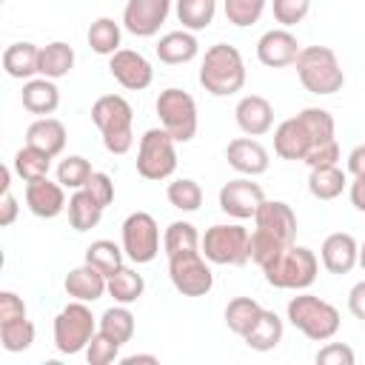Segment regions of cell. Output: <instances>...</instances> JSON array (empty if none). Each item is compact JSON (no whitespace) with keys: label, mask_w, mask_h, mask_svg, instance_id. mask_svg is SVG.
<instances>
[{"label":"cell","mask_w":365,"mask_h":365,"mask_svg":"<svg viewBox=\"0 0 365 365\" xmlns=\"http://www.w3.org/2000/svg\"><path fill=\"white\" fill-rule=\"evenodd\" d=\"M282 319L274 314V311H268V308H262V314H259V319L251 325V331L242 336L245 339V345L251 348V351H259V354H265V351H274L279 342H282Z\"/></svg>","instance_id":"cell-28"},{"label":"cell","mask_w":365,"mask_h":365,"mask_svg":"<svg viewBox=\"0 0 365 365\" xmlns=\"http://www.w3.org/2000/svg\"><path fill=\"white\" fill-rule=\"evenodd\" d=\"M348 311L365 322V279H359L351 291H348Z\"/></svg>","instance_id":"cell-52"},{"label":"cell","mask_w":365,"mask_h":365,"mask_svg":"<svg viewBox=\"0 0 365 365\" xmlns=\"http://www.w3.org/2000/svg\"><path fill=\"white\" fill-rule=\"evenodd\" d=\"M91 174H94L91 163H88L86 157H80V154H68V157L60 160V165H57V182H60L63 188H71V191L83 188Z\"/></svg>","instance_id":"cell-41"},{"label":"cell","mask_w":365,"mask_h":365,"mask_svg":"<svg viewBox=\"0 0 365 365\" xmlns=\"http://www.w3.org/2000/svg\"><path fill=\"white\" fill-rule=\"evenodd\" d=\"M31 342H34V322H31L29 317L0 322V345H3L9 354L26 351V348H31Z\"/></svg>","instance_id":"cell-40"},{"label":"cell","mask_w":365,"mask_h":365,"mask_svg":"<svg viewBox=\"0 0 365 365\" xmlns=\"http://www.w3.org/2000/svg\"><path fill=\"white\" fill-rule=\"evenodd\" d=\"M66 140H68L66 125H63L57 117H37V120L26 128V145L40 148V151H46L48 157L63 154Z\"/></svg>","instance_id":"cell-25"},{"label":"cell","mask_w":365,"mask_h":365,"mask_svg":"<svg viewBox=\"0 0 365 365\" xmlns=\"http://www.w3.org/2000/svg\"><path fill=\"white\" fill-rule=\"evenodd\" d=\"M245 77V60L237 46L214 43L211 48H205V57L200 63V86L211 97H231L242 91Z\"/></svg>","instance_id":"cell-1"},{"label":"cell","mask_w":365,"mask_h":365,"mask_svg":"<svg viewBox=\"0 0 365 365\" xmlns=\"http://www.w3.org/2000/svg\"><path fill=\"white\" fill-rule=\"evenodd\" d=\"M17 211H20V205H17V197L11 194V188L3 191V197H0V225L9 228L17 220Z\"/></svg>","instance_id":"cell-51"},{"label":"cell","mask_w":365,"mask_h":365,"mask_svg":"<svg viewBox=\"0 0 365 365\" xmlns=\"http://www.w3.org/2000/svg\"><path fill=\"white\" fill-rule=\"evenodd\" d=\"M123 245H117L114 240H94L86 248V262H91L94 268H100L106 277H111L117 268H123Z\"/></svg>","instance_id":"cell-38"},{"label":"cell","mask_w":365,"mask_h":365,"mask_svg":"<svg viewBox=\"0 0 365 365\" xmlns=\"http://www.w3.org/2000/svg\"><path fill=\"white\" fill-rule=\"evenodd\" d=\"M174 0H125L123 26L134 37H154L168 20Z\"/></svg>","instance_id":"cell-13"},{"label":"cell","mask_w":365,"mask_h":365,"mask_svg":"<svg viewBox=\"0 0 365 365\" xmlns=\"http://www.w3.org/2000/svg\"><path fill=\"white\" fill-rule=\"evenodd\" d=\"M348 197H351V205L365 214V174H356L348 182Z\"/></svg>","instance_id":"cell-53"},{"label":"cell","mask_w":365,"mask_h":365,"mask_svg":"<svg viewBox=\"0 0 365 365\" xmlns=\"http://www.w3.org/2000/svg\"><path fill=\"white\" fill-rule=\"evenodd\" d=\"M63 288L71 299H80V302H97L103 294H108V277L94 268L91 262H83L77 268H71L63 279Z\"/></svg>","instance_id":"cell-22"},{"label":"cell","mask_w":365,"mask_h":365,"mask_svg":"<svg viewBox=\"0 0 365 365\" xmlns=\"http://www.w3.org/2000/svg\"><path fill=\"white\" fill-rule=\"evenodd\" d=\"M254 225L274 234L282 245H294L297 240V214L282 200H265L254 214Z\"/></svg>","instance_id":"cell-18"},{"label":"cell","mask_w":365,"mask_h":365,"mask_svg":"<svg viewBox=\"0 0 365 365\" xmlns=\"http://www.w3.org/2000/svg\"><path fill=\"white\" fill-rule=\"evenodd\" d=\"M265 202V191L254 177H234L220 188V208L234 220H254L257 208Z\"/></svg>","instance_id":"cell-12"},{"label":"cell","mask_w":365,"mask_h":365,"mask_svg":"<svg viewBox=\"0 0 365 365\" xmlns=\"http://www.w3.org/2000/svg\"><path fill=\"white\" fill-rule=\"evenodd\" d=\"M339 143L336 140H328V143H319L314 145L308 154H305V165L308 168H325V165H339Z\"/></svg>","instance_id":"cell-48"},{"label":"cell","mask_w":365,"mask_h":365,"mask_svg":"<svg viewBox=\"0 0 365 365\" xmlns=\"http://www.w3.org/2000/svg\"><path fill=\"white\" fill-rule=\"evenodd\" d=\"M37 60H40V46L29 43V40H20V43H11L6 51H3V71L11 77V80H31L37 74Z\"/></svg>","instance_id":"cell-26"},{"label":"cell","mask_w":365,"mask_h":365,"mask_svg":"<svg viewBox=\"0 0 365 365\" xmlns=\"http://www.w3.org/2000/svg\"><path fill=\"white\" fill-rule=\"evenodd\" d=\"M265 6H268V0H225V3H222L225 20H228L231 26H237V29L254 26V23L262 17Z\"/></svg>","instance_id":"cell-42"},{"label":"cell","mask_w":365,"mask_h":365,"mask_svg":"<svg viewBox=\"0 0 365 365\" xmlns=\"http://www.w3.org/2000/svg\"><path fill=\"white\" fill-rule=\"evenodd\" d=\"M297 117L305 123L308 134L314 137V145L334 140V131H336V125H334V117H331V111H325V108H317V106H308V108H302Z\"/></svg>","instance_id":"cell-43"},{"label":"cell","mask_w":365,"mask_h":365,"mask_svg":"<svg viewBox=\"0 0 365 365\" xmlns=\"http://www.w3.org/2000/svg\"><path fill=\"white\" fill-rule=\"evenodd\" d=\"M91 120L103 134L108 154H128L134 145V108L123 94H103L91 106Z\"/></svg>","instance_id":"cell-2"},{"label":"cell","mask_w":365,"mask_h":365,"mask_svg":"<svg viewBox=\"0 0 365 365\" xmlns=\"http://www.w3.org/2000/svg\"><path fill=\"white\" fill-rule=\"evenodd\" d=\"M165 197H168V202H171L177 211H185V214H191V211H197V208L202 205V188H200V182L191 180V177L171 180L168 188H165Z\"/></svg>","instance_id":"cell-39"},{"label":"cell","mask_w":365,"mask_h":365,"mask_svg":"<svg viewBox=\"0 0 365 365\" xmlns=\"http://www.w3.org/2000/svg\"><path fill=\"white\" fill-rule=\"evenodd\" d=\"M271 11H274V20L282 29H291V26H297L308 17L311 0H271Z\"/></svg>","instance_id":"cell-45"},{"label":"cell","mask_w":365,"mask_h":365,"mask_svg":"<svg viewBox=\"0 0 365 365\" xmlns=\"http://www.w3.org/2000/svg\"><path fill=\"white\" fill-rule=\"evenodd\" d=\"M86 40H88L91 51L111 57L114 51H120L123 29H120V23H117V20H111V17H97V20L88 26V34H86Z\"/></svg>","instance_id":"cell-35"},{"label":"cell","mask_w":365,"mask_h":365,"mask_svg":"<svg viewBox=\"0 0 365 365\" xmlns=\"http://www.w3.org/2000/svg\"><path fill=\"white\" fill-rule=\"evenodd\" d=\"M234 120L245 137H262L274 128V106L262 94H245L234 108Z\"/></svg>","instance_id":"cell-20"},{"label":"cell","mask_w":365,"mask_h":365,"mask_svg":"<svg viewBox=\"0 0 365 365\" xmlns=\"http://www.w3.org/2000/svg\"><path fill=\"white\" fill-rule=\"evenodd\" d=\"M317 365H354L356 362V354L351 345L345 342H328L317 351Z\"/></svg>","instance_id":"cell-47"},{"label":"cell","mask_w":365,"mask_h":365,"mask_svg":"<svg viewBox=\"0 0 365 365\" xmlns=\"http://www.w3.org/2000/svg\"><path fill=\"white\" fill-rule=\"evenodd\" d=\"M319 259H322V268L328 274H351L359 265V242L345 231L328 234L322 240Z\"/></svg>","instance_id":"cell-19"},{"label":"cell","mask_w":365,"mask_h":365,"mask_svg":"<svg viewBox=\"0 0 365 365\" xmlns=\"http://www.w3.org/2000/svg\"><path fill=\"white\" fill-rule=\"evenodd\" d=\"M143 291H145L143 274H137V271L128 268V265L117 268V271L108 277V297H111L114 302H120V305L137 302V299L143 297Z\"/></svg>","instance_id":"cell-32"},{"label":"cell","mask_w":365,"mask_h":365,"mask_svg":"<svg viewBox=\"0 0 365 365\" xmlns=\"http://www.w3.org/2000/svg\"><path fill=\"white\" fill-rule=\"evenodd\" d=\"M282 248H288V245H282L274 234H268V231H262V228H254L251 237H248V257H251V262H257L259 268H265Z\"/></svg>","instance_id":"cell-44"},{"label":"cell","mask_w":365,"mask_h":365,"mask_svg":"<svg viewBox=\"0 0 365 365\" xmlns=\"http://www.w3.org/2000/svg\"><path fill=\"white\" fill-rule=\"evenodd\" d=\"M86 359H88V365H108V362L120 359V342H114L111 336L97 331L91 336V342L86 345Z\"/></svg>","instance_id":"cell-46"},{"label":"cell","mask_w":365,"mask_h":365,"mask_svg":"<svg viewBox=\"0 0 365 365\" xmlns=\"http://www.w3.org/2000/svg\"><path fill=\"white\" fill-rule=\"evenodd\" d=\"M66 205H68V200H66V188L60 182H51L48 177L26 182V208L34 217L54 220L57 214L66 211Z\"/></svg>","instance_id":"cell-17"},{"label":"cell","mask_w":365,"mask_h":365,"mask_svg":"<svg viewBox=\"0 0 365 365\" xmlns=\"http://www.w3.org/2000/svg\"><path fill=\"white\" fill-rule=\"evenodd\" d=\"M200 240L202 237L197 234V228L191 222L177 220L163 234V251H165V257H174V254H182V251H197L200 248Z\"/></svg>","instance_id":"cell-37"},{"label":"cell","mask_w":365,"mask_h":365,"mask_svg":"<svg viewBox=\"0 0 365 365\" xmlns=\"http://www.w3.org/2000/svg\"><path fill=\"white\" fill-rule=\"evenodd\" d=\"M174 11H177V20L182 23V29L197 34L214 23L217 0H177Z\"/></svg>","instance_id":"cell-34"},{"label":"cell","mask_w":365,"mask_h":365,"mask_svg":"<svg viewBox=\"0 0 365 365\" xmlns=\"http://www.w3.org/2000/svg\"><path fill=\"white\" fill-rule=\"evenodd\" d=\"M348 188V171L339 165H325V168H311L308 177V191L317 200H336Z\"/></svg>","instance_id":"cell-30"},{"label":"cell","mask_w":365,"mask_h":365,"mask_svg":"<svg viewBox=\"0 0 365 365\" xmlns=\"http://www.w3.org/2000/svg\"><path fill=\"white\" fill-rule=\"evenodd\" d=\"M97 334V319L88 308V302L71 299L57 317H54V348L60 354H80Z\"/></svg>","instance_id":"cell-8"},{"label":"cell","mask_w":365,"mask_h":365,"mask_svg":"<svg viewBox=\"0 0 365 365\" xmlns=\"http://www.w3.org/2000/svg\"><path fill=\"white\" fill-rule=\"evenodd\" d=\"M160 63L165 66H182V63H191L197 54H200V40L194 31L188 29H177V31H168L160 37V43L154 46Z\"/></svg>","instance_id":"cell-24"},{"label":"cell","mask_w":365,"mask_h":365,"mask_svg":"<svg viewBox=\"0 0 365 365\" xmlns=\"http://www.w3.org/2000/svg\"><path fill=\"white\" fill-rule=\"evenodd\" d=\"M259 314H262V305L254 297H234L225 305V325L237 336H245L251 331V325L259 319Z\"/></svg>","instance_id":"cell-33"},{"label":"cell","mask_w":365,"mask_h":365,"mask_svg":"<svg viewBox=\"0 0 365 365\" xmlns=\"http://www.w3.org/2000/svg\"><path fill=\"white\" fill-rule=\"evenodd\" d=\"M66 211H68V222H71V228L83 234V231H91V228L100 222V217H103L106 208H103L86 188H77V191L68 197Z\"/></svg>","instance_id":"cell-29"},{"label":"cell","mask_w":365,"mask_h":365,"mask_svg":"<svg viewBox=\"0 0 365 365\" xmlns=\"http://www.w3.org/2000/svg\"><path fill=\"white\" fill-rule=\"evenodd\" d=\"M157 117H160V125L177 140V143H191L197 137V125H200V114H197V103L188 91L171 86V88H163L157 94Z\"/></svg>","instance_id":"cell-7"},{"label":"cell","mask_w":365,"mask_h":365,"mask_svg":"<svg viewBox=\"0 0 365 365\" xmlns=\"http://www.w3.org/2000/svg\"><path fill=\"white\" fill-rule=\"evenodd\" d=\"M285 314H288V322L299 334H305L308 339H314V342L334 339L336 331H339V322H342L339 319V311L328 299H319V297H314L308 291H299L297 297H291Z\"/></svg>","instance_id":"cell-4"},{"label":"cell","mask_w":365,"mask_h":365,"mask_svg":"<svg viewBox=\"0 0 365 365\" xmlns=\"http://www.w3.org/2000/svg\"><path fill=\"white\" fill-rule=\"evenodd\" d=\"M134 165H137V174L143 180H151V182L168 180L177 171V140L163 125L160 128H148L140 137Z\"/></svg>","instance_id":"cell-6"},{"label":"cell","mask_w":365,"mask_h":365,"mask_svg":"<svg viewBox=\"0 0 365 365\" xmlns=\"http://www.w3.org/2000/svg\"><path fill=\"white\" fill-rule=\"evenodd\" d=\"M359 268L365 271V242H359Z\"/></svg>","instance_id":"cell-56"},{"label":"cell","mask_w":365,"mask_h":365,"mask_svg":"<svg viewBox=\"0 0 365 365\" xmlns=\"http://www.w3.org/2000/svg\"><path fill=\"white\" fill-rule=\"evenodd\" d=\"M120 245L125 251V257L137 265H145L151 259H157L160 254V228L157 220L148 211H134L123 220L120 228Z\"/></svg>","instance_id":"cell-10"},{"label":"cell","mask_w":365,"mask_h":365,"mask_svg":"<svg viewBox=\"0 0 365 365\" xmlns=\"http://www.w3.org/2000/svg\"><path fill=\"white\" fill-rule=\"evenodd\" d=\"M26 317V302L14 291H0V322Z\"/></svg>","instance_id":"cell-50"},{"label":"cell","mask_w":365,"mask_h":365,"mask_svg":"<svg viewBox=\"0 0 365 365\" xmlns=\"http://www.w3.org/2000/svg\"><path fill=\"white\" fill-rule=\"evenodd\" d=\"M20 103L29 114H37V117H51L60 106V88L54 80L48 77H31L23 83V91H20Z\"/></svg>","instance_id":"cell-23"},{"label":"cell","mask_w":365,"mask_h":365,"mask_svg":"<svg viewBox=\"0 0 365 365\" xmlns=\"http://www.w3.org/2000/svg\"><path fill=\"white\" fill-rule=\"evenodd\" d=\"M74 68V48L63 40L40 46V60H37V74L48 80H60Z\"/></svg>","instance_id":"cell-27"},{"label":"cell","mask_w":365,"mask_h":365,"mask_svg":"<svg viewBox=\"0 0 365 365\" xmlns=\"http://www.w3.org/2000/svg\"><path fill=\"white\" fill-rule=\"evenodd\" d=\"M248 228L242 225H211L202 240H200V251L208 262L214 265H245L251 257H248Z\"/></svg>","instance_id":"cell-9"},{"label":"cell","mask_w":365,"mask_h":365,"mask_svg":"<svg viewBox=\"0 0 365 365\" xmlns=\"http://www.w3.org/2000/svg\"><path fill=\"white\" fill-rule=\"evenodd\" d=\"M51 160H54V157H48L46 151L31 148V145H23V148L14 154L11 168H14V174H17L23 182H31V180L48 177V171H51Z\"/></svg>","instance_id":"cell-36"},{"label":"cell","mask_w":365,"mask_h":365,"mask_svg":"<svg viewBox=\"0 0 365 365\" xmlns=\"http://www.w3.org/2000/svg\"><path fill=\"white\" fill-rule=\"evenodd\" d=\"M123 365H137V362H148V365H157L160 359L154 354H131V356H120Z\"/></svg>","instance_id":"cell-55"},{"label":"cell","mask_w":365,"mask_h":365,"mask_svg":"<svg viewBox=\"0 0 365 365\" xmlns=\"http://www.w3.org/2000/svg\"><path fill=\"white\" fill-rule=\"evenodd\" d=\"M134 328H137V319H134V314L128 311V305H111V308H106L103 311V317L97 319V331H103L106 336H111L114 342H120V345H125V342H131V336H134Z\"/></svg>","instance_id":"cell-31"},{"label":"cell","mask_w":365,"mask_h":365,"mask_svg":"<svg viewBox=\"0 0 365 365\" xmlns=\"http://www.w3.org/2000/svg\"><path fill=\"white\" fill-rule=\"evenodd\" d=\"M265 282L271 288H279V291H305L308 285H314L317 274H319V259L311 248L305 245H288L282 248L265 268Z\"/></svg>","instance_id":"cell-3"},{"label":"cell","mask_w":365,"mask_h":365,"mask_svg":"<svg viewBox=\"0 0 365 365\" xmlns=\"http://www.w3.org/2000/svg\"><path fill=\"white\" fill-rule=\"evenodd\" d=\"M348 174L351 177L365 174V143H359L356 148H351V154H348Z\"/></svg>","instance_id":"cell-54"},{"label":"cell","mask_w":365,"mask_h":365,"mask_svg":"<svg viewBox=\"0 0 365 365\" xmlns=\"http://www.w3.org/2000/svg\"><path fill=\"white\" fill-rule=\"evenodd\" d=\"M299 51H302V46H299L297 34H291L288 29H271L257 40V60L268 68L294 66Z\"/></svg>","instance_id":"cell-15"},{"label":"cell","mask_w":365,"mask_h":365,"mask_svg":"<svg viewBox=\"0 0 365 365\" xmlns=\"http://www.w3.org/2000/svg\"><path fill=\"white\" fill-rule=\"evenodd\" d=\"M168 279L182 297H205L214 288L211 265L200 248L168 257Z\"/></svg>","instance_id":"cell-11"},{"label":"cell","mask_w":365,"mask_h":365,"mask_svg":"<svg viewBox=\"0 0 365 365\" xmlns=\"http://www.w3.org/2000/svg\"><path fill=\"white\" fill-rule=\"evenodd\" d=\"M83 188H86V191H88V194H91L103 208L114 202V180H111L106 171H94Z\"/></svg>","instance_id":"cell-49"},{"label":"cell","mask_w":365,"mask_h":365,"mask_svg":"<svg viewBox=\"0 0 365 365\" xmlns=\"http://www.w3.org/2000/svg\"><path fill=\"white\" fill-rule=\"evenodd\" d=\"M311 148H314V137L308 134L299 117H288L274 128V154L279 160H305Z\"/></svg>","instance_id":"cell-21"},{"label":"cell","mask_w":365,"mask_h":365,"mask_svg":"<svg viewBox=\"0 0 365 365\" xmlns=\"http://www.w3.org/2000/svg\"><path fill=\"white\" fill-rule=\"evenodd\" d=\"M108 71H111V77H114L125 91H143V88H148L151 80H154L151 63H148L140 51H134V48H120V51H114V54L108 57Z\"/></svg>","instance_id":"cell-14"},{"label":"cell","mask_w":365,"mask_h":365,"mask_svg":"<svg viewBox=\"0 0 365 365\" xmlns=\"http://www.w3.org/2000/svg\"><path fill=\"white\" fill-rule=\"evenodd\" d=\"M294 66H297V77L305 86V91H311L317 97L336 94L345 86V71H342L334 48H328V46H305Z\"/></svg>","instance_id":"cell-5"},{"label":"cell","mask_w":365,"mask_h":365,"mask_svg":"<svg viewBox=\"0 0 365 365\" xmlns=\"http://www.w3.org/2000/svg\"><path fill=\"white\" fill-rule=\"evenodd\" d=\"M228 165L242 177H259L268 171V148L254 137H237L225 145Z\"/></svg>","instance_id":"cell-16"}]
</instances>
